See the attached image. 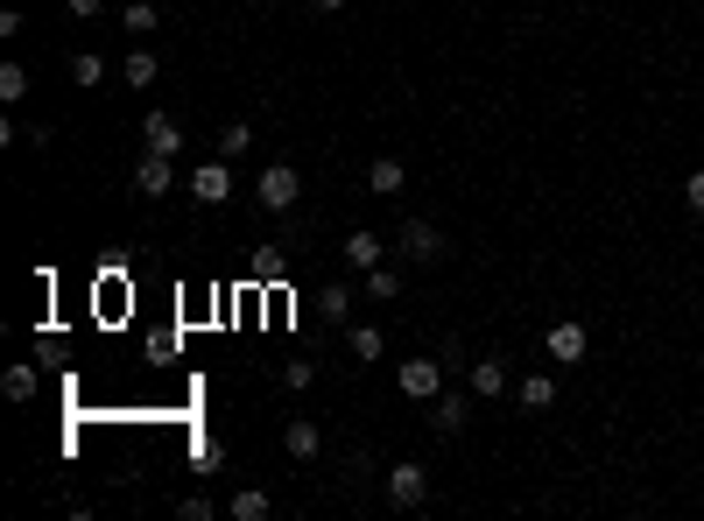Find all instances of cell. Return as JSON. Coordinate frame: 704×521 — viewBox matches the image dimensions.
<instances>
[{"label": "cell", "mask_w": 704, "mask_h": 521, "mask_svg": "<svg viewBox=\"0 0 704 521\" xmlns=\"http://www.w3.org/2000/svg\"><path fill=\"white\" fill-rule=\"evenodd\" d=\"M683 204H691V212L704 219V170H691V184H683Z\"/></svg>", "instance_id": "4316f807"}, {"label": "cell", "mask_w": 704, "mask_h": 521, "mask_svg": "<svg viewBox=\"0 0 704 521\" xmlns=\"http://www.w3.org/2000/svg\"><path fill=\"white\" fill-rule=\"evenodd\" d=\"M346 346H353V360H381V324H353Z\"/></svg>", "instance_id": "603a6c76"}, {"label": "cell", "mask_w": 704, "mask_h": 521, "mask_svg": "<svg viewBox=\"0 0 704 521\" xmlns=\"http://www.w3.org/2000/svg\"><path fill=\"white\" fill-rule=\"evenodd\" d=\"M472 395L501 401V395H507V367H501V360H472Z\"/></svg>", "instance_id": "e0dca14e"}, {"label": "cell", "mask_w": 704, "mask_h": 521, "mask_svg": "<svg viewBox=\"0 0 704 521\" xmlns=\"http://www.w3.org/2000/svg\"><path fill=\"white\" fill-rule=\"evenodd\" d=\"M0 99H8V107H14V99H28V71L14 64V57L0 64Z\"/></svg>", "instance_id": "cb8c5ba5"}, {"label": "cell", "mask_w": 704, "mask_h": 521, "mask_svg": "<svg viewBox=\"0 0 704 521\" xmlns=\"http://www.w3.org/2000/svg\"><path fill=\"white\" fill-rule=\"evenodd\" d=\"M338 255H346V261L359 268V275H367V268H381V255H387V247H381V233L353 226V233H346V247H338Z\"/></svg>", "instance_id": "8fae6325"}, {"label": "cell", "mask_w": 704, "mask_h": 521, "mask_svg": "<svg viewBox=\"0 0 704 521\" xmlns=\"http://www.w3.org/2000/svg\"><path fill=\"white\" fill-rule=\"evenodd\" d=\"M310 8H318V14H338V8H346V0H310Z\"/></svg>", "instance_id": "f1b7e54d"}, {"label": "cell", "mask_w": 704, "mask_h": 521, "mask_svg": "<svg viewBox=\"0 0 704 521\" xmlns=\"http://www.w3.org/2000/svg\"><path fill=\"white\" fill-rule=\"evenodd\" d=\"M99 78H107V57H92V50L71 57V85H78V92H99Z\"/></svg>", "instance_id": "d6986e66"}, {"label": "cell", "mask_w": 704, "mask_h": 521, "mask_svg": "<svg viewBox=\"0 0 704 521\" xmlns=\"http://www.w3.org/2000/svg\"><path fill=\"white\" fill-rule=\"evenodd\" d=\"M134 190H141V198L176 190V156H141V162H134Z\"/></svg>", "instance_id": "52a82bcc"}, {"label": "cell", "mask_w": 704, "mask_h": 521, "mask_svg": "<svg viewBox=\"0 0 704 521\" xmlns=\"http://www.w3.org/2000/svg\"><path fill=\"white\" fill-rule=\"evenodd\" d=\"M395 296H402V268H367V303H395Z\"/></svg>", "instance_id": "ac0fdd59"}, {"label": "cell", "mask_w": 704, "mask_h": 521, "mask_svg": "<svg viewBox=\"0 0 704 521\" xmlns=\"http://www.w3.org/2000/svg\"><path fill=\"white\" fill-rule=\"evenodd\" d=\"M543 352H549V367H578L592 352V338H585V324L578 318H564V324H549V338H543Z\"/></svg>", "instance_id": "5b68a950"}, {"label": "cell", "mask_w": 704, "mask_h": 521, "mask_svg": "<svg viewBox=\"0 0 704 521\" xmlns=\"http://www.w3.org/2000/svg\"><path fill=\"white\" fill-rule=\"evenodd\" d=\"M318 310H324V324H346V318H353V289H346V282H324Z\"/></svg>", "instance_id": "ffe728a7"}, {"label": "cell", "mask_w": 704, "mask_h": 521, "mask_svg": "<svg viewBox=\"0 0 704 521\" xmlns=\"http://www.w3.org/2000/svg\"><path fill=\"white\" fill-rule=\"evenodd\" d=\"M444 367H452V360H402L395 367L402 395H409V401H437L444 395Z\"/></svg>", "instance_id": "3957f363"}, {"label": "cell", "mask_w": 704, "mask_h": 521, "mask_svg": "<svg viewBox=\"0 0 704 521\" xmlns=\"http://www.w3.org/2000/svg\"><path fill=\"white\" fill-rule=\"evenodd\" d=\"M254 198H261V212H296V198H304V176H296L289 162H268L261 184H254Z\"/></svg>", "instance_id": "6da1fadb"}, {"label": "cell", "mask_w": 704, "mask_h": 521, "mask_svg": "<svg viewBox=\"0 0 704 521\" xmlns=\"http://www.w3.org/2000/svg\"><path fill=\"white\" fill-rule=\"evenodd\" d=\"M247 148H254V127L247 121H226V127H219V156H226V162H239Z\"/></svg>", "instance_id": "7402d4cb"}, {"label": "cell", "mask_w": 704, "mask_h": 521, "mask_svg": "<svg viewBox=\"0 0 704 521\" xmlns=\"http://www.w3.org/2000/svg\"><path fill=\"white\" fill-rule=\"evenodd\" d=\"M282 381H289V388H310V381H318V360H289V367H282Z\"/></svg>", "instance_id": "d4e9b609"}, {"label": "cell", "mask_w": 704, "mask_h": 521, "mask_svg": "<svg viewBox=\"0 0 704 521\" xmlns=\"http://www.w3.org/2000/svg\"><path fill=\"white\" fill-rule=\"evenodd\" d=\"M282 451H289L296 466H310V458L324 451V430L310 423V415H289V430H282Z\"/></svg>", "instance_id": "ba28073f"}, {"label": "cell", "mask_w": 704, "mask_h": 521, "mask_svg": "<svg viewBox=\"0 0 704 521\" xmlns=\"http://www.w3.org/2000/svg\"><path fill=\"white\" fill-rule=\"evenodd\" d=\"M64 8L78 14V22H92V14H99V0H64Z\"/></svg>", "instance_id": "83f0119b"}, {"label": "cell", "mask_w": 704, "mask_h": 521, "mask_svg": "<svg viewBox=\"0 0 704 521\" xmlns=\"http://www.w3.org/2000/svg\"><path fill=\"white\" fill-rule=\"evenodd\" d=\"M36 388H42V381H36V367H28V360H14L8 374H0V395H8V401H36Z\"/></svg>", "instance_id": "5bb4252c"}, {"label": "cell", "mask_w": 704, "mask_h": 521, "mask_svg": "<svg viewBox=\"0 0 704 521\" xmlns=\"http://www.w3.org/2000/svg\"><path fill=\"white\" fill-rule=\"evenodd\" d=\"M190 198H198V204H226L233 198V162L226 156H205L198 170H190Z\"/></svg>", "instance_id": "277c9868"}, {"label": "cell", "mask_w": 704, "mask_h": 521, "mask_svg": "<svg viewBox=\"0 0 704 521\" xmlns=\"http://www.w3.org/2000/svg\"><path fill=\"white\" fill-rule=\"evenodd\" d=\"M466 423H472V401H466V395H452V388H444L437 401H430V430H437V437H458Z\"/></svg>", "instance_id": "9c48e42d"}, {"label": "cell", "mask_w": 704, "mask_h": 521, "mask_svg": "<svg viewBox=\"0 0 704 521\" xmlns=\"http://www.w3.org/2000/svg\"><path fill=\"white\" fill-rule=\"evenodd\" d=\"M226 514H233V521H268V514H275V500H268L261 486H239V494L226 500Z\"/></svg>", "instance_id": "4fadbf2b"}, {"label": "cell", "mask_w": 704, "mask_h": 521, "mask_svg": "<svg viewBox=\"0 0 704 521\" xmlns=\"http://www.w3.org/2000/svg\"><path fill=\"white\" fill-rule=\"evenodd\" d=\"M387 500H395L402 514L423 508V500H430V466H395V472H387Z\"/></svg>", "instance_id": "8992f818"}, {"label": "cell", "mask_w": 704, "mask_h": 521, "mask_svg": "<svg viewBox=\"0 0 704 521\" xmlns=\"http://www.w3.org/2000/svg\"><path fill=\"white\" fill-rule=\"evenodd\" d=\"M254 275H261V282H282V275H289V261H282V255H261V261H254Z\"/></svg>", "instance_id": "484cf974"}, {"label": "cell", "mask_w": 704, "mask_h": 521, "mask_svg": "<svg viewBox=\"0 0 704 521\" xmlns=\"http://www.w3.org/2000/svg\"><path fill=\"white\" fill-rule=\"evenodd\" d=\"M141 141H148V156H176V148H184V127H176L170 113H148V121H141Z\"/></svg>", "instance_id": "30bf717a"}, {"label": "cell", "mask_w": 704, "mask_h": 521, "mask_svg": "<svg viewBox=\"0 0 704 521\" xmlns=\"http://www.w3.org/2000/svg\"><path fill=\"white\" fill-rule=\"evenodd\" d=\"M402 184H409V170H402V156H373V170H367V190H373V198H395Z\"/></svg>", "instance_id": "7c38bea8"}, {"label": "cell", "mask_w": 704, "mask_h": 521, "mask_svg": "<svg viewBox=\"0 0 704 521\" xmlns=\"http://www.w3.org/2000/svg\"><path fill=\"white\" fill-rule=\"evenodd\" d=\"M120 85H127V92H156V57L134 50L127 64H120Z\"/></svg>", "instance_id": "2e32d148"}, {"label": "cell", "mask_w": 704, "mask_h": 521, "mask_svg": "<svg viewBox=\"0 0 704 521\" xmlns=\"http://www.w3.org/2000/svg\"><path fill=\"white\" fill-rule=\"evenodd\" d=\"M515 395H521V409H549V401H557V374H529Z\"/></svg>", "instance_id": "44dd1931"}, {"label": "cell", "mask_w": 704, "mask_h": 521, "mask_svg": "<svg viewBox=\"0 0 704 521\" xmlns=\"http://www.w3.org/2000/svg\"><path fill=\"white\" fill-rule=\"evenodd\" d=\"M156 22H162V14H156V0H134V8H120V28H127L134 42H148V36H156Z\"/></svg>", "instance_id": "9a60e30c"}, {"label": "cell", "mask_w": 704, "mask_h": 521, "mask_svg": "<svg viewBox=\"0 0 704 521\" xmlns=\"http://www.w3.org/2000/svg\"><path fill=\"white\" fill-rule=\"evenodd\" d=\"M402 261H416V268H437L444 255H452V247H444V233L430 226V219H409V226H402Z\"/></svg>", "instance_id": "7a4b0ae2"}]
</instances>
